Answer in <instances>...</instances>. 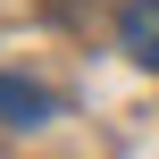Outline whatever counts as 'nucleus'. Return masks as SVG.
<instances>
[{"mask_svg": "<svg viewBox=\"0 0 159 159\" xmlns=\"http://www.w3.org/2000/svg\"><path fill=\"white\" fill-rule=\"evenodd\" d=\"M42 117H50V92L25 75H0V126H42Z\"/></svg>", "mask_w": 159, "mask_h": 159, "instance_id": "f03ea898", "label": "nucleus"}, {"mask_svg": "<svg viewBox=\"0 0 159 159\" xmlns=\"http://www.w3.org/2000/svg\"><path fill=\"white\" fill-rule=\"evenodd\" d=\"M117 42H126V59L159 67V0H126L117 8Z\"/></svg>", "mask_w": 159, "mask_h": 159, "instance_id": "f257e3e1", "label": "nucleus"}]
</instances>
